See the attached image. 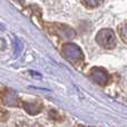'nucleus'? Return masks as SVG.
Masks as SVG:
<instances>
[{
    "label": "nucleus",
    "mask_w": 127,
    "mask_h": 127,
    "mask_svg": "<svg viewBox=\"0 0 127 127\" xmlns=\"http://www.w3.org/2000/svg\"><path fill=\"white\" fill-rule=\"evenodd\" d=\"M62 54L66 60H68L72 66L79 67L84 63V53L77 45L75 44H65L62 47Z\"/></svg>",
    "instance_id": "nucleus-1"
},
{
    "label": "nucleus",
    "mask_w": 127,
    "mask_h": 127,
    "mask_svg": "<svg viewBox=\"0 0 127 127\" xmlns=\"http://www.w3.org/2000/svg\"><path fill=\"white\" fill-rule=\"evenodd\" d=\"M96 41L100 47L105 49H113L116 46V36H115L114 31L112 29H101L97 32L96 36Z\"/></svg>",
    "instance_id": "nucleus-2"
},
{
    "label": "nucleus",
    "mask_w": 127,
    "mask_h": 127,
    "mask_svg": "<svg viewBox=\"0 0 127 127\" xmlns=\"http://www.w3.org/2000/svg\"><path fill=\"white\" fill-rule=\"evenodd\" d=\"M89 77L94 83H96L99 86H105L107 85L108 80H109V75L105 69L99 67H95L90 70Z\"/></svg>",
    "instance_id": "nucleus-3"
},
{
    "label": "nucleus",
    "mask_w": 127,
    "mask_h": 127,
    "mask_svg": "<svg viewBox=\"0 0 127 127\" xmlns=\"http://www.w3.org/2000/svg\"><path fill=\"white\" fill-rule=\"evenodd\" d=\"M1 101L6 106H11V107H16L19 105V98L17 94L11 89H4L1 93Z\"/></svg>",
    "instance_id": "nucleus-4"
},
{
    "label": "nucleus",
    "mask_w": 127,
    "mask_h": 127,
    "mask_svg": "<svg viewBox=\"0 0 127 127\" xmlns=\"http://www.w3.org/2000/svg\"><path fill=\"white\" fill-rule=\"evenodd\" d=\"M24 108L26 109L27 113H29L30 115H36L42 109V105L40 103L33 101V103H24Z\"/></svg>",
    "instance_id": "nucleus-5"
},
{
    "label": "nucleus",
    "mask_w": 127,
    "mask_h": 127,
    "mask_svg": "<svg viewBox=\"0 0 127 127\" xmlns=\"http://www.w3.org/2000/svg\"><path fill=\"white\" fill-rule=\"evenodd\" d=\"M118 33H119L121 39L123 40L125 44H127V20L118 26Z\"/></svg>",
    "instance_id": "nucleus-6"
},
{
    "label": "nucleus",
    "mask_w": 127,
    "mask_h": 127,
    "mask_svg": "<svg viewBox=\"0 0 127 127\" xmlns=\"http://www.w3.org/2000/svg\"><path fill=\"white\" fill-rule=\"evenodd\" d=\"M81 3H83L84 6L88 7V8H96V7L103 4L104 2L103 1H83Z\"/></svg>",
    "instance_id": "nucleus-7"
},
{
    "label": "nucleus",
    "mask_w": 127,
    "mask_h": 127,
    "mask_svg": "<svg viewBox=\"0 0 127 127\" xmlns=\"http://www.w3.org/2000/svg\"><path fill=\"white\" fill-rule=\"evenodd\" d=\"M1 29H3V27H2L1 25H0V30H1Z\"/></svg>",
    "instance_id": "nucleus-8"
},
{
    "label": "nucleus",
    "mask_w": 127,
    "mask_h": 127,
    "mask_svg": "<svg viewBox=\"0 0 127 127\" xmlns=\"http://www.w3.org/2000/svg\"><path fill=\"white\" fill-rule=\"evenodd\" d=\"M35 127H40V126H39V125H36V126H35Z\"/></svg>",
    "instance_id": "nucleus-9"
},
{
    "label": "nucleus",
    "mask_w": 127,
    "mask_h": 127,
    "mask_svg": "<svg viewBox=\"0 0 127 127\" xmlns=\"http://www.w3.org/2000/svg\"><path fill=\"white\" fill-rule=\"evenodd\" d=\"M80 127H88V126H80Z\"/></svg>",
    "instance_id": "nucleus-10"
}]
</instances>
